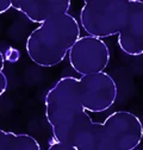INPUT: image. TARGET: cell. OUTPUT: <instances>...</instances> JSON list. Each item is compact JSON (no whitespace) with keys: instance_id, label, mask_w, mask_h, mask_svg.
<instances>
[{"instance_id":"cell-14","label":"cell","mask_w":143,"mask_h":150,"mask_svg":"<svg viewBox=\"0 0 143 150\" xmlns=\"http://www.w3.org/2000/svg\"><path fill=\"white\" fill-rule=\"evenodd\" d=\"M109 150H118V149H116V148H111V149H109Z\"/></svg>"},{"instance_id":"cell-12","label":"cell","mask_w":143,"mask_h":150,"mask_svg":"<svg viewBox=\"0 0 143 150\" xmlns=\"http://www.w3.org/2000/svg\"><path fill=\"white\" fill-rule=\"evenodd\" d=\"M4 59L8 63H17L18 60L21 59V52L14 47H8L4 54Z\"/></svg>"},{"instance_id":"cell-2","label":"cell","mask_w":143,"mask_h":150,"mask_svg":"<svg viewBox=\"0 0 143 150\" xmlns=\"http://www.w3.org/2000/svg\"><path fill=\"white\" fill-rule=\"evenodd\" d=\"M80 38V25L69 13L48 21L36 28L26 40L30 60L40 67L50 68L61 63Z\"/></svg>"},{"instance_id":"cell-10","label":"cell","mask_w":143,"mask_h":150,"mask_svg":"<svg viewBox=\"0 0 143 150\" xmlns=\"http://www.w3.org/2000/svg\"><path fill=\"white\" fill-rule=\"evenodd\" d=\"M3 150H41V145L37 139L30 135L6 131Z\"/></svg>"},{"instance_id":"cell-15","label":"cell","mask_w":143,"mask_h":150,"mask_svg":"<svg viewBox=\"0 0 143 150\" xmlns=\"http://www.w3.org/2000/svg\"><path fill=\"white\" fill-rule=\"evenodd\" d=\"M135 150H142V149H135Z\"/></svg>"},{"instance_id":"cell-3","label":"cell","mask_w":143,"mask_h":150,"mask_svg":"<svg viewBox=\"0 0 143 150\" xmlns=\"http://www.w3.org/2000/svg\"><path fill=\"white\" fill-rule=\"evenodd\" d=\"M44 106L45 118L51 127L85 111L79 93V79H60L45 94Z\"/></svg>"},{"instance_id":"cell-5","label":"cell","mask_w":143,"mask_h":150,"mask_svg":"<svg viewBox=\"0 0 143 150\" xmlns=\"http://www.w3.org/2000/svg\"><path fill=\"white\" fill-rule=\"evenodd\" d=\"M79 93L86 112L99 113L113 106L118 88L115 79L107 73H97L79 79Z\"/></svg>"},{"instance_id":"cell-8","label":"cell","mask_w":143,"mask_h":150,"mask_svg":"<svg viewBox=\"0 0 143 150\" xmlns=\"http://www.w3.org/2000/svg\"><path fill=\"white\" fill-rule=\"evenodd\" d=\"M93 119L86 111L70 117L69 119L52 126V138L56 142L74 145L78 137L81 135L84 129Z\"/></svg>"},{"instance_id":"cell-1","label":"cell","mask_w":143,"mask_h":150,"mask_svg":"<svg viewBox=\"0 0 143 150\" xmlns=\"http://www.w3.org/2000/svg\"><path fill=\"white\" fill-rule=\"evenodd\" d=\"M80 22L88 36L103 40L117 35L118 47L124 54L143 55L142 0H86Z\"/></svg>"},{"instance_id":"cell-11","label":"cell","mask_w":143,"mask_h":150,"mask_svg":"<svg viewBox=\"0 0 143 150\" xmlns=\"http://www.w3.org/2000/svg\"><path fill=\"white\" fill-rule=\"evenodd\" d=\"M4 66H5V59H4V54L0 50V97H1L7 89L8 86V80L7 76L4 73Z\"/></svg>"},{"instance_id":"cell-4","label":"cell","mask_w":143,"mask_h":150,"mask_svg":"<svg viewBox=\"0 0 143 150\" xmlns=\"http://www.w3.org/2000/svg\"><path fill=\"white\" fill-rule=\"evenodd\" d=\"M69 64L81 76L101 73L110 63V50L103 40L80 36L68 52Z\"/></svg>"},{"instance_id":"cell-6","label":"cell","mask_w":143,"mask_h":150,"mask_svg":"<svg viewBox=\"0 0 143 150\" xmlns=\"http://www.w3.org/2000/svg\"><path fill=\"white\" fill-rule=\"evenodd\" d=\"M104 131L111 146L118 150H135L143 138L141 119L129 111H116L104 123Z\"/></svg>"},{"instance_id":"cell-9","label":"cell","mask_w":143,"mask_h":150,"mask_svg":"<svg viewBox=\"0 0 143 150\" xmlns=\"http://www.w3.org/2000/svg\"><path fill=\"white\" fill-rule=\"evenodd\" d=\"M73 146L76 150H109L113 148L106 138L103 123L93 120L84 129Z\"/></svg>"},{"instance_id":"cell-7","label":"cell","mask_w":143,"mask_h":150,"mask_svg":"<svg viewBox=\"0 0 143 150\" xmlns=\"http://www.w3.org/2000/svg\"><path fill=\"white\" fill-rule=\"evenodd\" d=\"M12 7L32 23L43 24L68 13L69 0H12Z\"/></svg>"},{"instance_id":"cell-13","label":"cell","mask_w":143,"mask_h":150,"mask_svg":"<svg viewBox=\"0 0 143 150\" xmlns=\"http://www.w3.org/2000/svg\"><path fill=\"white\" fill-rule=\"evenodd\" d=\"M47 150H76L73 145L70 144H66V143H60L56 142L54 138H51V141L49 142V146Z\"/></svg>"}]
</instances>
